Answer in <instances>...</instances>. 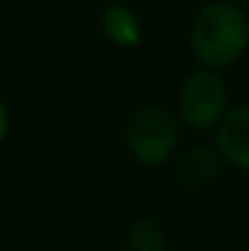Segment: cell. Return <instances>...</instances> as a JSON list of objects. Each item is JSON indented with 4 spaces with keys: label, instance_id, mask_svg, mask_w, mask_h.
I'll return each mask as SVG.
<instances>
[{
    "label": "cell",
    "instance_id": "cell-9",
    "mask_svg": "<svg viewBox=\"0 0 249 251\" xmlns=\"http://www.w3.org/2000/svg\"><path fill=\"white\" fill-rule=\"evenodd\" d=\"M235 2H240V5L245 7V10H249V0H235Z\"/></svg>",
    "mask_w": 249,
    "mask_h": 251
},
{
    "label": "cell",
    "instance_id": "cell-6",
    "mask_svg": "<svg viewBox=\"0 0 249 251\" xmlns=\"http://www.w3.org/2000/svg\"><path fill=\"white\" fill-rule=\"evenodd\" d=\"M100 32L117 49H137L144 39L139 15L125 2H108L100 10Z\"/></svg>",
    "mask_w": 249,
    "mask_h": 251
},
{
    "label": "cell",
    "instance_id": "cell-4",
    "mask_svg": "<svg viewBox=\"0 0 249 251\" xmlns=\"http://www.w3.org/2000/svg\"><path fill=\"white\" fill-rule=\"evenodd\" d=\"M213 147L222 164L249 173V102L230 107L213 132Z\"/></svg>",
    "mask_w": 249,
    "mask_h": 251
},
{
    "label": "cell",
    "instance_id": "cell-1",
    "mask_svg": "<svg viewBox=\"0 0 249 251\" xmlns=\"http://www.w3.org/2000/svg\"><path fill=\"white\" fill-rule=\"evenodd\" d=\"M188 47L198 66L225 71L249 51V10L235 0L200 5L188 25Z\"/></svg>",
    "mask_w": 249,
    "mask_h": 251
},
{
    "label": "cell",
    "instance_id": "cell-2",
    "mask_svg": "<svg viewBox=\"0 0 249 251\" xmlns=\"http://www.w3.org/2000/svg\"><path fill=\"white\" fill-rule=\"evenodd\" d=\"M181 144V125L162 105L137 107L125 125L127 154L144 168H159L173 161Z\"/></svg>",
    "mask_w": 249,
    "mask_h": 251
},
{
    "label": "cell",
    "instance_id": "cell-7",
    "mask_svg": "<svg viewBox=\"0 0 249 251\" xmlns=\"http://www.w3.org/2000/svg\"><path fill=\"white\" fill-rule=\"evenodd\" d=\"M127 251H166L164 225L149 215L137 217L127 229Z\"/></svg>",
    "mask_w": 249,
    "mask_h": 251
},
{
    "label": "cell",
    "instance_id": "cell-3",
    "mask_svg": "<svg viewBox=\"0 0 249 251\" xmlns=\"http://www.w3.org/2000/svg\"><path fill=\"white\" fill-rule=\"evenodd\" d=\"M230 112V88L220 71L193 69L178 85L176 120L193 132H215Z\"/></svg>",
    "mask_w": 249,
    "mask_h": 251
},
{
    "label": "cell",
    "instance_id": "cell-5",
    "mask_svg": "<svg viewBox=\"0 0 249 251\" xmlns=\"http://www.w3.org/2000/svg\"><path fill=\"white\" fill-rule=\"evenodd\" d=\"M220 168H222V159L218 156L215 147H193L176 154L171 161L173 180L188 190L208 188L210 183H215Z\"/></svg>",
    "mask_w": 249,
    "mask_h": 251
},
{
    "label": "cell",
    "instance_id": "cell-8",
    "mask_svg": "<svg viewBox=\"0 0 249 251\" xmlns=\"http://www.w3.org/2000/svg\"><path fill=\"white\" fill-rule=\"evenodd\" d=\"M7 134H10V107H7L5 98L0 95V147L5 144Z\"/></svg>",
    "mask_w": 249,
    "mask_h": 251
}]
</instances>
